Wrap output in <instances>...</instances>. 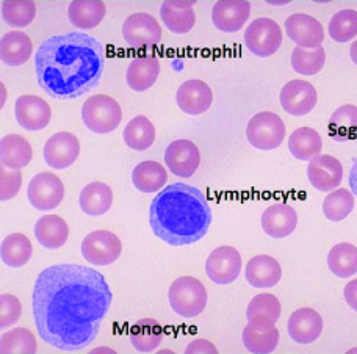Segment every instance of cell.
I'll use <instances>...</instances> for the list:
<instances>
[{
  "label": "cell",
  "mask_w": 357,
  "mask_h": 354,
  "mask_svg": "<svg viewBox=\"0 0 357 354\" xmlns=\"http://www.w3.org/2000/svg\"><path fill=\"white\" fill-rule=\"evenodd\" d=\"M112 301L104 275L73 263L43 270L31 296L41 339L68 353L80 351L94 342Z\"/></svg>",
  "instance_id": "cell-1"
},
{
  "label": "cell",
  "mask_w": 357,
  "mask_h": 354,
  "mask_svg": "<svg viewBox=\"0 0 357 354\" xmlns=\"http://www.w3.org/2000/svg\"><path fill=\"white\" fill-rule=\"evenodd\" d=\"M104 69V44L84 31L49 38L35 55L38 84L54 99H77L93 91Z\"/></svg>",
  "instance_id": "cell-2"
},
{
  "label": "cell",
  "mask_w": 357,
  "mask_h": 354,
  "mask_svg": "<svg viewBox=\"0 0 357 354\" xmlns=\"http://www.w3.org/2000/svg\"><path fill=\"white\" fill-rule=\"evenodd\" d=\"M212 220V208L204 192L182 182L165 187L149 207L152 232L171 246L197 243L206 237Z\"/></svg>",
  "instance_id": "cell-3"
},
{
  "label": "cell",
  "mask_w": 357,
  "mask_h": 354,
  "mask_svg": "<svg viewBox=\"0 0 357 354\" xmlns=\"http://www.w3.org/2000/svg\"><path fill=\"white\" fill-rule=\"evenodd\" d=\"M168 300L171 309L182 318H195L207 306V290L196 277L183 276L171 284Z\"/></svg>",
  "instance_id": "cell-4"
},
{
  "label": "cell",
  "mask_w": 357,
  "mask_h": 354,
  "mask_svg": "<svg viewBox=\"0 0 357 354\" xmlns=\"http://www.w3.org/2000/svg\"><path fill=\"white\" fill-rule=\"evenodd\" d=\"M123 119L121 105L107 94H96L82 105V121L94 134H112Z\"/></svg>",
  "instance_id": "cell-5"
},
{
  "label": "cell",
  "mask_w": 357,
  "mask_h": 354,
  "mask_svg": "<svg viewBox=\"0 0 357 354\" xmlns=\"http://www.w3.org/2000/svg\"><path fill=\"white\" fill-rule=\"evenodd\" d=\"M246 138L256 149L273 151L285 140V124L276 113L260 111L248 123Z\"/></svg>",
  "instance_id": "cell-6"
},
{
  "label": "cell",
  "mask_w": 357,
  "mask_h": 354,
  "mask_svg": "<svg viewBox=\"0 0 357 354\" xmlns=\"http://www.w3.org/2000/svg\"><path fill=\"white\" fill-rule=\"evenodd\" d=\"M243 40L252 55L266 59L276 54L282 44V29L270 17H259L248 25Z\"/></svg>",
  "instance_id": "cell-7"
},
{
  "label": "cell",
  "mask_w": 357,
  "mask_h": 354,
  "mask_svg": "<svg viewBox=\"0 0 357 354\" xmlns=\"http://www.w3.org/2000/svg\"><path fill=\"white\" fill-rule=\"evenodd\" d=\"M82 256L86 262L98 267H108L116 262L121 252H123V243L110 231H93L82 242Z\"/></svg>",
  "instance_id": "cell-8"
},
{
  "label": "cell",
  "mask_w": 357,
  "mask_h": 354,
  "mask_svg": "<svg viewBox=\"0 0 357 354\" xmlns=\"http://www.w3.org/2000/svg\"><path fill=\"white\" fill-rule=\"evenodd\" d=\"M27 198L36 210H54L65 199V185L59 176L52 173H40L31 177L27 188Z\"/></svg>",
  "instance_id": "cell-9"
},
{
  "label": "cell",
  "mask_w": 357,
  "mask_h": 354,
  "mask_svg": "<svg viewBox=\"0 0 357 354\" xmlns=\"http://www.w3.org/2000/svg\"><path fill=\"white\" fill-rule=\"evenodd\" d=\"M123 36L127 46L133 49H149L162 41V27L152 15L135 13L124 21Z\"/></svg>",
  "instance_id": "cell-10"
},
{
  "label": "cell",
  "mask_w": 357,
  "mask_h": 354,
  "mask_svg": "<svg viewBox=\"0 0 357 354\" xmlns=\"http://www.w3.org/2000/svg\"><path fill=\"white\" fill-rule=\"evenodd\" d=\"M241 256L232 246H220L210 252L206 262V273L212 282L227 286L238 279L241 273Z\"/></svg>",
  "instance_id": "cell-11"
},
{
  "label": "cell",
  "mask_w": 357,
  "mask_h": 354,
  "mask_svg": "<svg viewBox=\"0 0 357 354\" xmlns=\"http://www.w3.org/2000/svg\"><path fill=\"white\" fill-rule=\"evenodd\" d=\"M285 33L301 49H320L324 41V30L320 21L305 13H296L285 19Z\"/></svg>",
  "instance_id": "cell-12"
},
{
  "label": "cell",
  "mask_w": 357,
  "mask_h": 354,
  "mask_svg": "<svg viewBox=\"0 0 357 354\" xmlns=\"http://www.w3.org/2000/svg\"><path fill=\"white\" fill-rule=\"evenodd\" d=\"M282 109L291 116L301 118L317 107V90L307 80H291L285 84L279 94Z\"/></svg>",
  "instance_id": "cell-13"
},
{
  "label": "cell",
  "mask_w": 357,
  "mask_h": 354,
  "mask_svg": "<svg viewBox=\"0 0 357 354\" xmlns=\"http://www.w3.org/2000/svg\"><path fill=\"white\" fill-rule=\"evenodd\" d=\"M307 179L318 192H334L343 180V167L340 160L328 154L315 157L307 165Z\"/></svg>",
  "instance_id": "cell-14"
},
{
  "label": "cell",
  "mask_w": 357,
  "mask_h": 354,
  "mask_svg": "<svg viewBox=\"0 0 357 354\" xmlns=\"http://www.w3.org/2000/svg\"><path fill=\"white\" fill-rule=\"evenodd\" d=\"M44 160L54 169H66L77 160L80 143L71 132H59L44 144Z\"/></svg>",
  "instance_id": "cell-15"
},
{
  "label": "cell",
  "mask_w": 357,
  "mask_h": 354,
  "mask_svg": "<svg viewBox=\"0 0 357 354\" xmlns=\"http://www.w3.org/2000/svg\"><path fill=\"white\" fill-rule=\"evenodd\" d=\"M165 163L174 176L188 179L199 168L201 153L193 141L176 140L165 151Z\"/></svg>",
  "instance_id": "cell-16"
},
{
  "label": "cell",
  "mask_w": 357,
  "mask_h": 354,
  "mask_svg": "<svg viewBox=\"0 0 357 354\" xmlns=\"http://www.w3.org/2000/svg\"><path fill=\"white\" fill-rule=\"evenodd\" d=\"M15 113L17 124L29 132L46 129L52 119V110L49 104L43 98L33 96V94H24L17 98Z\"/></svg>",
  "instance_id": "cell-17"
},
{
  "label": "cell",
  "mask_w": 357,
  "mask_h": 354,
  "mask_svg": "<svg viewBox=\"0 0 357 354\" xmlns=\"http://www.w3.org/2000/svg\"><path fill=\"white\" fill-rule=\"evenodd\" d=\"M176 100L183 113L190 116H199L212 107L213 93L206 82L191 79L178 86Z\"/></svg>",
  "instance_id": "cell-18"
},
{
  "label": "cell",
  "mask_w": 357,
  "mask_h": 354,
  "mask_svg": "<svg viewBox=\"0 0 357 354\" xmlns=\"http://www.w3.org/2000/svg\"><path fill=\"white\" fill-rule=\"evenodd\" d=\"M251 15V3L246 0H220L213 5L212 22L220 31L235 33L245 27Z\"/></svg>",
  "instance_id": "cell-19"
},
{
  "label": "cell",
  "mask_w": 357,
  "mask_h": 354,
  "mask_svg": "<svg viewBox=\"0 0 357 354\" xmlns=\"http://www.w3.org/2000/svg\"><path fill=\"white\" fill-rule=\"evenodd\" d=\"M289 336L299 345H310L320 339L323 332L321 315L310 307H301L289 318Z\"/></svg>",
  "instance_id": "cell-20"
},
{
  "label": "cell",
  "mask_w": 357,
  "mask_h": 354,
  "mask_svg": "<svg viewBox=\"0 0 357 354\" xmlns=\"http://www.w3.org/2000/svg\"><path fill=\"white\" fill-rule=\"evenodd\" d=\"M262 229L271 238H285L295 232L298 226V213L289 204H273L262 215Z\"/></svg>",
  "instance_id": "cell-21"
},
{
  "label": "cell",
  "mask_w": 357,
  "mask_h": 354,
  "mask_svg": "<svg viewBox=\"0 0 357 354\" xmlns=\"http://www.w3.org/2000/svg\"><path fill=\"white\" fill-rule=\"evenodd\" d=\"M280 302L271 293H260L254 296L246 309L248 325L256 330H271L280 318Z\"/></svg>",
  "instance_id": "cell-22"
},
{
  "label": "cell",
  "mask_w": 357,
  "mask_h": 354,
  "mask_svg": "<svg viewBox=\"0 0 357 354\" xmlns=\"http://www.w3.org/2000/svg\"><path fill=\"white\" fill-rule=\"evenodd\" d=\"M245 276L252 287L271 288L279 284L280 277H282V268L274 257L260 254L248 262Z\"/></svg>",
  "instance_id": "cell-23"
},
{
  "label": "cell",
  "mask_w": 357,
  "mask_h": 354,
  "mask_svg": "<svg viewBox=\"0 0 357 354\" xmlns=\"http://www.w3.org/2000/svg\"><path fill=\"white\" fill-rule=\"evenodd\" d=\"M35 237L38 243L47 249H59L65 246L69 237L66 221L59 215H43L36 221Z\"/></svg>",
  "instance_id": "cell-24"
},
{
  "label": "cell",
  "mask_w": 357,
  "mask_h": 354,
  "mask_svg": "<svg viewBox=\"0 0 357 354\" xmlns=\"http://www.w3.org/2000/svg\"><path fill=\"white\" fill-rule=\"evenodd\" d=\"M160 75V63L155 56H137L127 69V85L133 91L143 93L155 84Z\"/></svg>",
  "instance_id": "cell-25"
},
{
  "label": "cell",
  "mask_w": 357,
  "mask_h": 354,
  "mask_svg": "<svg viewBox=\"0 0 357 354\" xmlns=\"http://www.w3.org/2000/svg\"><path fill=\"white\" fill-rule=\"evenodd\" d=\"M33 52L31 40L24 31L13 30L5 33L0 41V56L8 66H22Z\"/></svg>",
  "instance_id": "cell-26"
},
{
  "label": "cell",
  "mask_w": 357,
  "mask_h": 354,
  "mask_svg": "<svg viewBox=\"0 0 357 354\" xmlns=\"http://www.w3.org/2000/svg\"><path fill=\"white\" fill-rule=\"evenodd\" d=\"M33 157L30 143L17 134L5 135L0 141V162L2 167L10 169H22L29 165Z\"/></svg>",
  "instance_id": "cell-27"
},
{
  "label": "cell",
  "mask_w": 357,
  "mask_h": 354,
  "mask_svg": "<svg viewBox=\"0 0 357 354\" xmlns=\"http://www.w3.org/2000/svg\"><path fill=\"white\" fill-rule=\"evenodd\" d=\"M79 204L82 212L89 217H100L112 208L113 192L104 182H91L82 190Z\"/></svg>",
  "instance_id": "cell-28"
},
{
  "label": "cell",
  "mask_w": 357,
  "mask_h": 354,
  "mask_svg": "<svg viewBox=\"0 0 357 354\" xmlns=\"http://www.w3.org/2000/svg\"><path fill=\"white\" fill-rule=\"evenodd\" d=\"M168 173L158 162L146 160L138 163L132 171V182L142 193L162 192L167 185Z\"/></svg>",
  "instance_id": "cell-29"
},
{
  "label": "cell",
  "mask_w": 357,
  "mask_h": 354,
  "mask_svg": "<svg viewBox=\"0 0 357 354\" xmlns=\"http://www.w3.org/2000/svg\"><path fill=\"white\" fill-rule=\"evenodd\" d=\"M105 3L99 0H77L68 6V17L74 27L82 30H91L105 17Z\"/></svg>",
  "instance_id": "cell-30"
},
{
  "label": "cell",
  "mask_w": 357,
  "mask_h": 354,
  "mask_svg": "<svg viewBox=\"0 0 357 354\" xmlns=\"http://www.w3.org/2000/svg\"><path fill=\"white\" fill-rule=\"evenodd\" d=\"M129 339L137 351L152 353L163 342V330L157 320L143 318L130 328Z\"/></svg>",
  "instance_id": "cell-31"
},
{
  "label": "cell",
  "mask_w": 357,
  "mask_h": 354,
  "mask_svg": "<svg viewBox=\"0 0 357 354\" xmlns=\"http://www.w3.org/2000/svg\"><path fill=\"white\" fill-rule=\"evenodd\" d=\"M329 137L337 143L351 141L357 138V107L342 105L329 118Z\"/></svg>",
  "instance_id": "cell-32"
},
{
  "label": "cell",
  "mask_w": 357,
  "mask_h": 354,
  "mask_svg": "<svg viewBox=\"0 0 357 354\" xmlns=\"http://www.w3.org/2000/svg\"><path fill=\"white\" fill-rule=\"evenodd\" d=\"M323 140L320 134L312 128H299L289 138L290 154L298 160L310 162L320 155Z\"/></svg>",
  "instance_id": "cell-33"
},
{
  "label": "cell",
  "mask_w": 357,
  "mask_h": 354,
  "mask_svg": "<svg viewBox=\"0 0 357 354\" xmlns=\"http://www.w3.org/2000/svg\"><path fill=\"white\" fill-rule=\"evenodd\" d=\"M31 254H33V246L24 233H10L3 238L0 256L6 267L22 268L29 263Z\"/></svg>",
  "instance_id": "cell-34"
},
{
  "label": "cell",
  "mask_w": 357,
  "mask_h": 354,
  "mask_svg": "<svg viewBox=\"0 0 357 354\" xmlns=\"http://www.w3.org/2000/svg\"><path fill=\"white\" fill-rule=\"evenodd\" d=\"M124 143L137 153L148 151L155 141V128L146 116H135L130 119L123 132Z\"/></svg>",
  "instance_id": "cell-35"
},
{
  "label": "cell",
  "mask_w": 357,
  "mask_h": 354,
  "mask_svg": "<svg viewBox=\"0 0 357 354\" xmlns=\"http://www.w3.org/2000/svg\"><path fill=\"white\" fill-rule=\"evenodd\" d=\"M331 273L339 279H348L357 273V248L351 243L335 245L328 254Z\"/></svg>",
  "instance_id": "cell-36"
},
{
  "label": "cell",
  "mask_w": 357,
  "mask_h": 354,
  "mask_svg": "<svg viewBox=\"0 0 357 354\" xmlns=\"http://www.w3.org/2000/svg\"><path fill=\"white\" fill-rule=\"evenodd\" d=\"M279 339L280 336L276 326L271 328V330H256V328L246 325L243 334H241L245 348L256 354L273 353L278 348Z\"/></svg>",
  "instance_id": "cell-37"
},
{
  "label": "cell",
  "mask_w": 357,
  "mask_h": 354,
  "mask_svg": "<svg viewBox=\"0 0 357 354\" xmlns=\"http://www.w3.org/2000/svg\"><path fill=\"white\" fill-rule=\"evenodd\" d=\"M354 208V194L351 190L337 188L331 192L323 202V213L329 221H343Z\"/></svg>",
  "instance_id": "cell-38"
},
{
  "label": "cell",
  "mask_w": 357,
  "mask_h": 354,
  "mask_svg": "<svg viewBox=\"0 0 357 354\" xmlns=\"http://www.w3.org/2000/svg\"><path fill=\"white\" fill-rule=\"evenodd\" d=\"M291 68L301 75H315L326 65V50L320 49H301L295 47L290 56Z\"/></svg>",
  "instance_id": "cell-39"
},
{
  "label": "cell",
  "mask_w": 357,
  "mask_h": 354,
  "mask_svg": "<svg viewBox=\"0 0 357 354\" xmlns=\"http://www.w3.org/2000/svg\"><path fill=\"white\" fill-rule=\"evenodd\" d=\"M160 16L165 27L177 35H185L195 27L196 15L193 8L181 10L176 8L173 2H163L160 6Z\"/></svg>",
  "instance_id": "cell-40"
},
{
  "label": "cell",
  "mask_w": 357,
  "mask_h": 354,
  "mask_svg": "<svg viewBox=\"0 0 357 354\" xmlns=\"http://www.w3.org/2000/svg\"><path fill=\"white\" fill-rule=\"evenodd\" d=\"M35 16L36 5L31 0H5L2 3V19L10 27H27Z\"/></svg>",
  "instance_id": "cell-41"
},
{
  "label": "cell",
  "mask_w": 357,
  "mask_h": 354,
  "mask_svg": "<svg viewBox=\"0 0 357 354\" xmlns=\"http://www.w3.org/2000/svg\"><path fill=\"white\" fill-rule=\"evenodd\" d=\"M329 35L335 43H349L357 38V11L342 10L331 17Z\"/></svg>",
  "instance_id": "cell-42"
},
{
  "label": "cell",
  "mask_w": 357,
  "mask_h": 354,
  "mask_svg": "<svg viewBox=\"0 0 357 354\" xmlns=\"http://www.w3.org/2000/svg\"><path fill=\"white\" fill-rule=\"evenodd\" d=\"M38 350L36 339L33 332H30L25 328H16V330L6 331L0 337V353H27L33 354Z\"/></svg>",
  "instance_id": "cell-43"
},
{
  "label": "cell",
  "mask_w": 357,
  "mask_h": 354,
  "mask_svg": "<svg viewBox=\"0 0 357 354\" xmlns=\"http://www.w3.org/2000/svg\"><path fill=\"white\" fill-rule=\"evenodd\" d=\"M22 315V305L15 295L2 293L0 296V330L5 331L15 326Z\"/></svg>",
  "instance_id": "cell-44"
},
{
  "label": "cell",
  "mask_w": 357,
  "mask_h": 354,
  "mask_svg": "<svg viewBox=\"0 0 357 354\" xmlns=\"http://www.w3.org/2000/svg\"><path fill=\"white\" fill-rule=\"evenodd\" d=\"M22 185L21 169H10L6 167L0 168V199L10 201L19 193Z\"/></svg>",
  "instance_id": "cell-45"
},
{
  "label": "cell",
  "mask_w": 357,
  "mask_h": 354,
  "mask_svg": "<svg viewBox=\"0 0 357 354\" xmlns=\"http://www.w3.org/2000/svg\"><path fill=\"white\" fill-rule=\"evenodd\" d=\"M185 353H218V348L213 344H210L206 339H196L191 342Z\"/></svg>",
  "instance_id": "cell-46"
},
{
  "label": "cell",
  "mask_w": 357,
  "mask_h": 354,
  "mask_svg": "<svg viewBox=\"0 0 357 354\" xmlns=\"http://www.w3.org/2000/svg\"><path fill=\"white\" fill-rule=\"evenodd\" d=\"M343 296H345L348 306L357 312V279H353L347 284L345 290H343Z\"/></svg>",
  "instance_id": "cell-47"
},
{
  "label": "cell",
  "mask_w": 357,
  "mask_h": 354,
  "mask_svg": "<svg viewBox=\"0 0 357 354\" xmlns=\"http://www.w3.org/2000/svg\"><path fill=\"white\" fill-rule=\"evenodd\" d=\"M349 188H351L353 194L357 196V159L353 163L351 171H349Z\"/></svg>",
  "instance_id": "cell-48"
},
{
  "label": "cell",
  "mask_w": 357,
  "mask_h": 354,
  "mask_svg": "<svg viewBox=\"0 0 357 354\" xmlns=\"http://www.w3.org/2000/svg\"><path fill=\"white\" fill-rule=\"evenodd\" d=\"M349 54H351V60H353L354 65L357 66V40L353 41L351 49H349Z\"/></svg>",
  "instance_id": "cell-49"
},
{
  "label": "cell",
  "mask_w": 357,
  "mask_h": 354,
  "mask_svg": "<svg viewBox=\"0 0 357 354\" xmlns=\"http://www.w3.org/2000/svg\"><path fill=\"white\" fill-rule=\"evenodd\" d=\"M91 353H94V354H98V353H114V350L104 348V346H100V348H94Z\"/></svg>",
  "instance_id": "cell-50"
},
{
  "label": "cell",
  "mask_w": 357,
  "mask_h": 354,
  "mask_svg": "<svg viewBox=\"0 0 357 354\" xmlns=\"http://www.w3.org/2000/svg\"><path fill=\"white\" fill-rule=\"evenodd\" d=\"M268 3H271V5H287L289 2H268Z\"/></svg>",
  "instance_id": "cell-51"
},
{
  "label": "cell",
  "mask_w": 357,
  "mask_h": 354,
  "mask_svg": "<svg viewBox=\"0 0 357 354\" xmlns=\"http://www.w3.org/2000/svg\"><path fill=\"white\" fill-rule=\"evenodd\" d=\"M348 353H357V348H353V350H349Z\"/></svg>",
  "instance_id": "cell-52"
}]
</instances>
